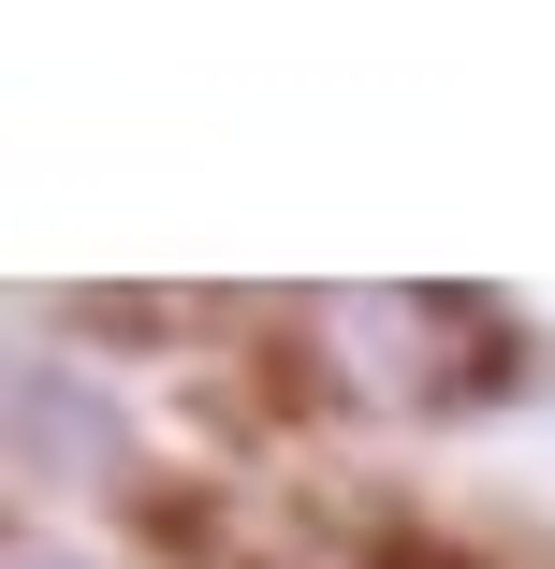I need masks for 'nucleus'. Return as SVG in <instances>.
Masks as SVG:
<instances>
[{
    "label": "nucleus",
    "mask_w": 555,
    "mask_h": 569,
    "mask_svg": "<svg viewBox=\"0 0 555 569\" xmlns=\"http://www.w3.org/2000/svg\"><path fill=\"white\" fill-rule=\"evenodd\" d=\"M321 351H351V380L380 409H424V423L512 409L541 380V336L497 292H337V307H321Z\"/></svg>",
    "instance_id": "nucleus-1"
},
{
    "label": "nucleus",
    "mask_w": 555,
    "mask_h": 569,
    "mask_svg": "<svg viewBox=\"0 0 555 569\" xmlns=\"http://www.w3.org/2000/svg\"><path fill=\"white\" fill-rule=\"evenodd\" d=\"M16 569H88V555H59V540H16Z\"/></svg>",
    "instance_id": "nucleus-2"
}]
</instances>
